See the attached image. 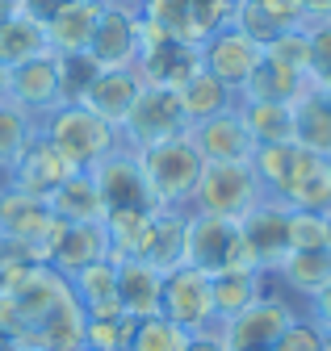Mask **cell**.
I'll return each instance as SVG.
<instances>
[{
  "label": "cell",
  "mask_w": 331,
  "mask_h": 351,
  "mask_svg": "<svg viewBox=\"0 0 331 351\" xmlns=\"http://www.w3.org/2000/svg\"><path fill=\"white\" fill-rule=\"evenodd\" d=\"M43 138L63 155V163L71 171H97L109 155L117 151H130L122 143V130L109 125L105 117H97L89 105H55L43 121Z\"/></svg>",
  "instance_id": "cell-1"
},
{
  "label": "cell",
  "mask_w": 331,
  "mask_h": 351,
  "mask_svg": "<svg viewBox=\"0 0 331 351\" xmlns=\"http://www.w3.org/2000/svg\"><path fill=\"white\" fill-rule=\"evenodd\" d=\"M135 159H139V171H143V180H147L155 205L159 209H185L189 213V197L197 189L201 167H205V159L197 155L193 138L189 134L163 138L155 147L135 151Z\"/></svg>",
  "instance_id": "cell-2"
},
{
  "label": "cell",
  "mask_w": 331,
  "mask_h": 351,
  "mask_svg": "<svg viewBox=\"0 0 331 351\" xmlns=\"http://www.w3.org/2000/svg\"><path fill=\"white\" fill-rule=\"evenodd\" d=\"M260 201H264V189L256 180L252 163H205L201 176H197V189L189 197V213L239 222V217L252 213Z\"/></svg>",
  "instance_id": "cell-3"
},
{
  "label": "cell",
  "mask_w": 331,
  "mask_h": 351,
  "mask_svg": "<svg viewBox=\"0 0 331 351\" xmlns=\"http://www.w3.org/2000/svg\"><path fill=\"white\" fill-rule=\"evenodd\" d=\"M185 263L201 272H260L252 251H247L239 222L231 217H205V213H189V226H185Z\"/></svg>",
  "instance_id": "cell-4"
},
{
  "label": "cell",
  "mask_w": 331,
  "mask_h": 351,
  "mask_svg": "<svg viewBox=\"0 0 331 351\" xmlns=\"http://www.w3.org/2000/svg\"><path fill=\"white\" fill-rule=\"evenodd\" d=\"M302 314H306V310H302L298 301H289L285 293L264 289L243 314H235V318L222 322L218 330H222V339H227L231 351H273L277 339L289 330V322L302 318Z\"/></svg>",
  "instance_id": "cell-5"
},
{
  "label": "cell",
  "mask_w": 331,
  "mask_h": 351,
  "mask_svg": "<svg viewBox=\"0 0 331 351\" xmlns=\"http://www.w3.org/2000/svg\"><path fill=\"white\" fill-rule=\"evenodd\" d=\"M235 9H239V0H147L139 17L151 21L159 34L201 47L214 29L231 25Z\"/></svg>",
  "instance_id": "cell-6"
},
{
  "label": "cell",
  "mask_w": 331,
  "mask_h": 351,
  "mask_svg": "<svg viewBox=\"0 0 331 351\" xmlns=\"http://www.w3.org/2000/svg\"><path fill=\"white\" fill-rule=\"evenodd\" d=\"M122 130V143L130 151H143V147H155L163 138H176V134H189V121H185V109H181V97L168 93V88H143L139 101L130 105L126 121L117 125Z\"/></svg>",
  "instance_id": "cell-7"
},
{
  "label": "cell",
  "mask_w": 331,
  "mask_h": 351,
  "mask_svg": "<svg viewBox=\"0 0 331 351\" xmlns=\"http://www.w3.org/2000/svg\"><path fill=\"white\" fill-rule=\"evenodd\" d=\"M135 67H139L143 84L176 93V88H185L201 71V51L193 47V42L168 38V34H159L151 21H143V47H139Z\"/></svg>",
  "instance_id": "cell-8"
},
{
  "label": "cell",
  "mask_w": 331,
  "mask_h": 351,
  "mask_svg": "<svg viewBox=\"0 0 331 351\" xmlns=\"http://www.w3.org/2000/svg\"><path fill=\"white\" fill-rule=\"evenodd\" d=\"M159 314L176 322L181 330L197 335V330H214V293H210V272L181 263V268L163 272V301Z\"/></svg>",
  "instance_id": "cell-9"
},
{
  "label": "cell",
  "mask_w": 331,
  "mask_h": 351,
  "mask_svg": "<svg viewBox=\"0 0 331 351\" xmlns=\"http://www.w3.org/2000/svg\"><path fill=\"white\" fill-rule=\"evenodd\" d=\"M197 51H201V71H210L214 80H222L235 97L243 93V84L252 80V71H256L260 59H264V47H260V42H252V38H247L243 29H235V25L214 29Z\"/></svg>",
  "instance_id": "cell-10"
},
{
  "label": "cell",
  "mask_w": 331,
  "mask_h": 351,
  "mask_svg": "<svg viewBox=\"0 0 331 351\" xmlns=\"http://www.w3.org/2000/svg\"><path fill=\"white\" fill-rule=\"evenodd\" d=\"M55 226H59V217L47 209V201H38L30 193H17L9 184H0V234L34 247L38 263L47 259V243H51Z\"/></svg>",
  "instance_id": "cell-11"
},
{
  "label": "cell",
  "mask_w": 331,
  "mask_h": 351,
  "mask_svg": "<svg viewBox=\"0 0 331 351\" xmlns=\"http://www.w3.org/2000/svg\"><path fill=\"white\" fill-rule=\"evenodd\" d=\"M189 138L205 163H252V155H256V138L239 117V101L218 117L189 125Z\"/></svg>",
  "instance_id": "cell-12"
},
{
  "label": "cell",
  "mask_w": 331,
  "mask_h": 351,
  "mask_svg": "<svg viewBox=\"0 0 331 351\" xmlns=\"http://www.w3.org/2000/svg\"><path fill=\"white\" fill-rule=\"evenodd\" d=\"M139 47H143V17L130 13V9L101 5L97 29H93V42H89V59L97 67H135Z\"/></svg>",
  "instance_id": "cell-13"
},
{
  "label": "cell",
  "mask_w": 331,
  "mask_h": 351,
  "mask_svg": "<svg viewBox=\"0 0 331 351\" xmlns=\"http://www.w3.org/2000/svg\"><path fill=\"white\" fill-rule=\"evenodd\" d=\"M239 234H243L247 251H252L256 268L260 272H273L277 263L289 255V205L264 197L252 213L239 217Z\"/></svg>",
  "instance_id": "cell-14"
},
{
  "label": "cell",
  "mask_w": 331,
  "mask_h": 351,
  "mask_svg": "<svg viewBox=\"0 0 331 351\" xmlns=\"http://www.w3.org/2000/svg\"><path fill=\"white\" fill-rule=\"evenodd\" d=\"M71 176V167L63 163V155L43 138V130H34V138L25 143V151L13 159L9 176H5V184L17 189V193H30L38 201H47L63 180Z\"/></svg>",
  "instance_id": "cell-15"
},
{
  "label": "cell",
  "mask_w": 331,
  "mask_h": 351,
  "mask_svg": "<svg viewBox=\"0 0 331 351\" xmlns=\"http://www.w3.org/2000/svg\"><path fill=\"white\" fill-rule=\"evenodd\" d=\"M93 180H97V189H101L105 209H147V213L159 209L155 197H151V189H147V180H143V171H139L135 151L109 155V159L93 171Z\"/></svg>",
  "instance_id": "cell-16"
},
{
  "label": "cell",
  "mask_w": 331,
  "mask_h": 351,
  "mask_svg": "<svg viewBox=\"0 0 331 351\" xmlns=\"http://www.w3.org/2000/svg\"><path fill=\"white\" fill-rule=\"evenodd\" d=\"M97 259H109V239H105V226L97 222H59L51 247H47V268L63 272V276H76L80 268H89Z\"/></svg>",
  "instance_id": "cell-17"
},
{
  "label": "cell",
  "mask_w": 331,
  "mask_h": 351,
  "mask_svg": "<svg viewBox=\"0 0 331 351\" xmlns=\"http://www.w3.org/2000/svg\"><path fill=\"white\" fill-rule=\"evenodd\" d=\"M9 105H17L21 113H30L34 121H43L55 105H59V71H55V55L30 59L21 67L9 71Z\"/></svg>",
  "instance_id": "cell-18"
},
{
  "label": "cell",
  "mask_w": 331,
  "mask_h": 351,
  "mask_svg": "<svg viewBox=\"0 0 331 351\" xmlns=\"http://www.w3.org/2000/svg\"><path fill=\"white\" fill-rule=\"evenodd\" d=\"M281 205L289 209H310V213H327L331 209V159L298 147V159H294V171L277 197Z\"/></svg>",
  "instance_id": "cell-19"
},
{
  "label": "cell",
  "mask_w": 331,
  "mask_h": 351,
  "mask_svg": "<svg viewBox=\"0 0 331 351\" xmlns=\"http://www.w3.org/2000/svg\"><path fill=\"white\" fill-rule=\"evenodd\" d=\"M97 17H101V0H63V5L43 21L51 55H89Z\"/></svg>",
  "instance_id": "cell-20"
},
{
  "label": "cell",
  "mask_w": 331,
  "mask_h": 351,
  "mask_svg": "<svg viewBox=\"0 0 331 351\" xmlns=\"http://www.w3.org/2000/svg\"><path fill=\"white\" fill-rule=\"evenodd\" d=\"M143 88H147V84H143L139 67H101L97 80H93V88H89V97L80 101V105H89V109H93L97 117H105L109 125H122Z\"/></svg>",
  "instance_id": "cell-21"
},
{
  "label": "cell",
  "mask_w": 331,
  "mask_h": 351,
  "mask_svg": "<svg viewBox=\"0 0 331 351\" xmlns=\"http://www.w3.org/2000/svg\"><path fill=\"white\" fill-rule=\"evenodd\" d=\"M163 301V272L147 259H117V305L135 318H155Z\"/></svg>",
  "instance_id": "cell-22"
},
{
  "label": "cell",
  "mask_w": 331,
  "mask_h": 351,
  "mask_svg": "<svg viewBox=\"0 0 331 351\" xmlns=\"http://www.w3.org/2000/svg\"><path fill=\"white\" fill-rule=\"evenodd\" d=\"M231 25L243 29L252 42H260V47H269V42L281 38L285 29H298L302 13H298L294 0H239Z\"/></svg>",
  "instance_id": "cell-23"
},
{
  "label": "cell",
  "mask_w": 331,
  "mask_h": 351,
  "mask_svg": "<svg viewBox=\"0 0 331 351\" xmlns=\"http://www.w3.org/2000/svg\"><path fill=\"white\" fill-rule=\"evenodd\" d=\"M47 209L59 217V222H105V201H101V189L93 180V171H71L67 180L47 197Z\"/></svg>",
  "instance_id": "cell-24"
},
{
  "label": "cell",
  "mask_w": 331,
  "mask_h": 351,
  "mask_svg": "<svg viewBox=\"0 0 331 351\" xmlns=\"http://www.w3.org/2000/svg\"><path fill=\"white\" fill-rule=\"evenodd\" d=\"M185 226H189L185 209H155L151 226H147V243H143V259L155 263L159 272L181 268L185 263Z\"/></svg>",
  "instance_id": "cell-25"
},
{
  "label": "cell",
  "mask_w": 331,
  "mask_h": 351,
  "mask_svg": "<svg viewBox=\"0 0 331 351\" xmlns=\"http://www.w3.org/2000/svg\"><path fill=\"white\" fill-rule=\"evenodd\" d=\"M289 109H294V143L323 155V159H331V105L323 97V88L310 84Z\"/></svg>",
  "instance_id": "cell-26"
},
{
  "label": "cell",
  "mask_w": 331,
  "mask_h": 351,
  "mask_svg": "<svg viewBox=\"0 0 331 351\" xmlns=\"http://www.w3.org/2000/svg\"><path fill=\"white\" fill-rule=\"evenodd\" d=\"M71 280V293L80 301V310L84 314H105V310H122L117 305V259H97L89 268H80Z\"/></svg>",
  "instance_id": "cell-27"
},
{
  "label": "cell",
  "mask_w": 331,
  "mask_h": 351,
  "mask_svg": "<svg viewBox=\"0 0 331 351\" xmlns=\"http://www.w3.org/2000/svg\"><path fill=\"white\" fill-rule=\"evenodd\" d=\"M43 55H51V47H47V25L38 17L13 13L5 25H0V63L9 71L30 63V59H43Z\"/></svg>",
  "instance_id": "cell-28"
},
{
  "label": "cell",
  "mask_w": 331,
  "mask_h": 351,
  "mask_svg": "<svg viewBox=\"0 0 331 351\" xmlns=\"http://www.w3.org/2000/svg\"><path fill=\"white\" fill-rule=\"evenodd\" d=\"M310 84H315V80H306V75H298V71H289V67H281V63L260 59V67L252 71V80L243 84L239 101H277V105H294Z\"/></svg>",
  "instance_id": "cell-29"
},
{
  "label": "cell",
  "mask_w": 331,
  "mask_h": 351,
  "mask_svg": "<svg viewBox=\"0 0 331 351\" xmlns=\"http://www.w3.org/2000/svg\"><path fill=\"white\" fill-rule=\"evenodd\" d=\"M176 97H181V109H185V121L189 125H197L205 117H218V113H227L239 101L231 88L222 80H214L210 71H197L185 88H176Z\"/></svg>",
  "instance_id": "cell-30"
},
{
  "label": "cell",
  "mask_w": 331,
  "mask_h": 351,
  "mask_svg": "<svg viewBox=\"0 0 331 351\" xmlns=\"http://www.w3.org/2000/svg\"><path fill=\"white\" fill-rule=\"evenodd\" d=\"M210 293H214V322L222 326L264 293V276L260 272H218L210 276Z\"/></svg>",
  "instance_id": "cell-31"
},
{
  "label": "cell",
  "mask_w": 331,
  "mask_h": 351,
  "mask_svg": "<svg viewBox=\"0 0 331 351\" xmlns=\"http://www.w3.org/2000/svg\"><path fill=\"white\" fill-rule=\"evenodd\" d=\"M155 213V209H151ZM147 209H109L105 213V239H109V255L113 259H143V243H147V226H151Z\"/></svg>",
  "instance_id": "cell-32"
},
{
  "label": "cell",
  "mask_w": 331,
  "mask_h": 351,
  "mask_svg": "<svg viewBox=\"0 0 331 351\" xmlns=\"http://www.w3.org/2000/svg\"><path fill=\"white\" fill-rule=\"evenodd\" d=\"M239 117L252 130L256 147L264 143H289L294 138V109L277 101H239Z\"/></svg>",
  "instance_id": "cell-33"
},
{
  "label": "cell",
  "mask_w": 331,
  "mask_h": 351,
  "mask_svg": "<svg viewBox=\"0 0 331 351\" xmlns=\"http://www.w3.org/2000/svg\"><path fill=\"white\" fill-rule=\"evenodd\" d=\"M139 318L126 310H105V314H84V351H130Z\"/></svg>",
  "instance_id": "cell-34"
},
{
  "label": "cell",
  "mask_w": 331,
  "mask_h": 351,
  "mask_svg": "<svg viewBox=\"0 0 331 351\" xmlns=\"http://www.w3.org/2000/svg\"><path fill=\"white\" fill-rule=\"evenodd\" d=\"M34 130H38V121L30 117V113H21L17 105H9V101H0V180L9 176V167H13V159L25 151V143L34 138Z\"/></svg>",
  "instance_id": "cell-35"
},
{
  "label": "cell",
  "mask_w": 331,
  "mask_h": 351,
  "mask_svg": "<svg viewBox=\"0 0 331 351\" xmlns=\"http://www.w3.org/2000/svg\"><path fill=\"white\" fill-rule=\"evenodd\" d=\"M55 71H59V105H80L101 67L89 55H55Z\"/></svg>",
  "instance_id": "cell-36"
},
{
  "label": "cell",
  "mask_w": 331,
  "mask_h": 351,
  "mask_svg": "<svg viewBox=\"0 0 331 351\" xmlns=\"http://www.w3.org/2000/svg\"><path fill=\"white\" fill-rule=\"evenodd\" d=\"M189 339H193L189 330H181L176 322L155 314V318H139L130 351H189Z\"/></svg>",
  "instance_id": "cell-37"
},
{
  "label": "cell",
  "mask_w": 331,
  "mask_h": 351,
  "mask_svg": "<svg viewBox=\"0 0 331 351\" xmlns=\"http://www.w3.org/2000/svg\"><path fill=\"white\" fill-rule=\"evenodd\" d=\"M264 59L269 63H281V67H289V71H298V75L310 80V34H306V25L285 29L281 38H273L269 47H264Z\"/></svg>",
  "instance_id": "cell-38"
},
{
  "label": "cell",
  "mask_w": 331,
  "mask_h": 351,
  "mask_svg": "<svg viewBox=\"0 0 331 351\" xmlns=\"http://www.w3.org/2000/svg\"><path fill=\"white\" fill-rule=\"evenodd\" d=\"M30 268H38L34 247H25V243H17V239H5V234H0V293L17 289V285L30 276Z\"/></svg>",
  "instance_id": "cell-39"
},
{
  "label": "cell",
  "mask_w": 331,
  "mask_h": 351,
  "mask_svg": "<svg viewBox=\"0 0 331 351\" xmlns=\"http://www.w3.org/2000/svg\"><path fill=\"white\" fill-rule=\"evenodd\" d=\"M327 247V217L310 209H289V251H323Z\"/></svg>",
  "instance_id": "cell-40"
},
{
  "label": "cell",
  "mask_w": 331,
  "mask_h": 351,
  "mask_svg": "<svg viewBox=\"0 0 331 351\" xmlns=\"http://www.w3.org/2000/svg\"><path fill=\"white\" fill-rule=\"evenodd\" d=\"M306 34H310V80L327 84L331 80V17L306 21Z\"/></svg>",
  "instance_id": "cell-41"
},
{
  "label": "cell",
  "mask_w": 331,
  "mask_h": 351,
  "mask_svg": "<svg viewBox=\"0 0 331 351\" xmlns=\"http://www.w3.org/2000/svg\"><path fill=\"white\" fill-rule=\"evenodd\" d=\"M273 351H323V326H319V322H310V318L302 314V318L289 322V330L277 339V347H273Z\"/></svg>",
  "instance_id": "cell-42"
},
{
  "label": "cell",
  "mask_w": 331,
  "mask_h": 351,
  "mask_svg": "<svg viewBox=\"0 0 331 351\" xmlns=\"http://www.w3.org/2000/svg\"><path fill=\"white\" fill-rule=\"evenodd\" d=\"M306 318H310V322H319L323 330H331V280H327L310 301H306Z\"/></svg>",
  "instance_id": "cell-43"
},
{
  "label": "cell",
  "mask_w": 331,
  "mask_h": 351,
  "mask_svg": "<svg viewBox=\"0 0 331 351\" xmlns=\"http://www.w3.org/2000/svg\"><path fill=\"white\" fill-rule=\"evenodd\" d=\"M189 351H231V347H227L222 330L214 326V330H197V335L189 339Z\"/></svg>",
  "instance_id": "cell-44"
},
{
  "label": "cell",
  "mask_w": 331,
  "mask_h": 351,
  "mask_svg": "<svg viewBox=\"0 0 331 351\" xmlns=\"http://www.w3.org/2000/svg\"><path fill=\"white\" fill-rule=\"evenodd\" d=\"M63 5V0H17V13H25V17H38V21H47L55 9Z\"/></svg>",
  "instance_id": "cell-45"
},
{
  "label": "cell",
  "mask_w": 331,
  "mask_h": 351,
  "mask_svg": "<svg viewBox=\"0 0 331 351\" xmlns=\"http://www.w3.org/2000/svg\"><path fill=\"white\" fill-rule=\"evenodd\" d=\"M294 5H298V13H302V25L331 17V0H294Z\"/></svg>",
  "instance_id": "cell-46"
},
{
  "label": "cell",
  "mask_w": 331,
  "mask_h": 351,
  "mask_svg": "<svg viewBox=\"0 0 331 351\" xmlns=\"http://www.w3.org/2000/svg\"><path fill=\"white\" fill-rule=\"evenodd\" d=\"M21 347H25V343H21L13 330H5V326H0V351H21Z\"/></svg>",
  "instance_id": "cell-47"
},
{
  "label": "cell",
  "mask_w": 331,
  "mask_h": 351,
  "mask_svg": "<svg viewBox=\"0 0 331 351\" xmlns=\"http://www.w3.org/2000/svg\"><path fill=\"white\" fill-rule=\"evenodd\" d=\"M101 5H113V9H130V13H143L147 0H101Z\"/></svg>",
  "instance_id": "cell-48"
},
{
  "label": "cell",
  "mask_w": 331,
  "mask_h": 351,
  "mask_svg": "<svg viewBox=\"0 0 331 351\" xmlns=\"http://www.w3.org/2000/svg\"><path fill=\"white\" fill-rule=\"evenodd\" d=\"M13 13H17V0H0V25H5Z\"/></svg>",
  "instance_id": "cell-49"
},
{
  "label": "cell",
  "mask_w": 331,
  "mask_h": 351,
  "mask_svg": "<svg viewBox=\"0 0 331 351\" xmlns=\"http://www.w3.org/2000/svg\"><path fill=\"white\" fill-rule=\"evenodd\" d=\"M0 101H9V67L0 63Z\"/></svg>",
  "instance_id": "cell-50"
},
{
  "label": "cell",
  "mask_w": 331,
  "mask_h": 351,
  "mask_svg": "<svg viewBox=\"0 0 331 351\" xmlns=\"http://www.w3.org/2000/svg\"><path fill=\"white\" fill-rule=\"evenodd\" d=\"M319 88H323V97H327V105H331V80H327V84H319Z\"/></svg>",
  "instance_id": "cell-51"
},
{
  "label": "cell",
  "mask_w": 331,
  "mask_h": 351,
  "mask_svg": "<svg viewBox=\"0 0 331 351\" xmlns=\"http://www.w3.org/2000/svg\"><path fill=\"white\" fill-rule=\"evenodd\" d=\"M323 217H327V247H331V209H327Z\"/></svg>",
  "instance_id": "cell-52"
},
{
  "label": "cell",
  "mask_w": 331,
  "mask_h": 351,
  "mask_svg": "<svg viewBox=\"0 0 331 351\" xmlns=\"http://www.w3.org/2000/svg\"><path fill=\"white\" fill-rule=\"evenodd\" d=\"M323 351H331V330H323Z\"/></svg>",
  "instance_id": "cell-53"
},
{
  "label": "cell",
  "mask_w": 331,
  "mask_h": 351,
  "mask_svg": "<svg viewBox=\"0 0 331 351\" xmlns=\"http://www.w3.org/2000/svg\"><path fill=\"white\" fill-rule=\"evenodd\" d=\"M0 184H5V180H0Z\"/></svg>",
  "instance_id": "cell-54"
}]
</instances>
